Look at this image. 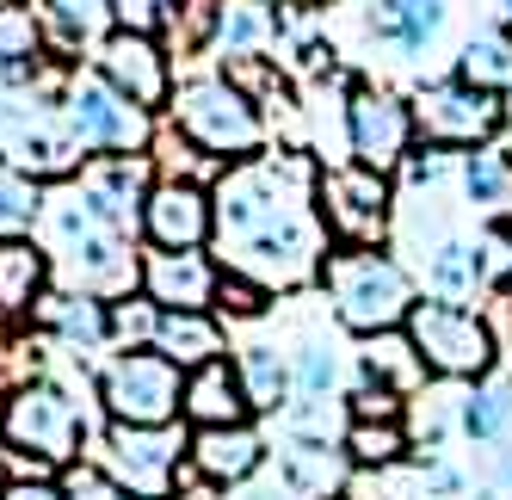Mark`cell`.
<instances>
[{
    "label": "cell",
    "mask_w": 512,
    "mask_h": 500,
    "mask_svg": "<svg viewBox=\"0 0 512 500\" xmlns=\"http://www.w3.org/2000/svg\"><path fill=\"white\" fill-rule=\"evenodd\" d=\"M186 445H192V426L173 420V426H124V420H105L93 433V451L105 470L124 482V494H173L179 470H186Z\"/></svg>",
    "instance_id": "8"
},
{
    "label": "cell",
    "mask_w": 512,
    "mask_h": 500,
    "mask_svg": "<svg viewBox=\"0 0 512 500\" xmlns=\"http://www.w3.org/2000/svg\"><path fill=\"white\" fill-rule=\"evenodd\" d=\"M340 500H352V494H340Z\"/></svg>",
    "instance_id": "51"
},
{
    "label": "cell",
    "mask_w": 512,
    "mask_h": 500,
    "mask_svg": "<svg viewBox=\"0 0 512 500\" xmlns=\"http://www.w3.org/2000/svg\"><path fill=\"white\" fill-rule=\"evenodd\" d=\"M167 124L198 142V149L216 161V167H235V161H253L266 155V112L253 105L223 68H198V75H179L173 87V105H167Z\"/></svg>",
    "instance_id": "4"
},
{
    "label": "cell",
    "mask_w": 512,
    "mask_h": 500,
    "mask_svg": "<svg viewBox=\"0 0 512 500\" xmlns=\"http://www.w3.org/2000/svg\"><path fill=\"white\" fill-rule=\"evenodd\" d=\"M179 420H186V426H241V420H260L253 402H247L241 371H235V352L186 371V408H179Z\"/></svg>",
    "instance_id": "20"
},
{
    "label": "cell",
    "mask_w": 512,
    "mask_h": 500,
    "mask_svg": "<svg viewBox=\"0 0 512 500\" xmlns=\"http://www.w3.org/2000/svg\"><path fill=\"white\" fill-rule=\"evenodd\" d=\"M414 149H420L414 99H401L395 87H377V81H352V93H346V161L395 180Z\"/></svg>",
    "instance_id": "9"
},
{
    "label": "cell",
    "mask_w": 512,
    "mask_h": 500,
    "mask_svg": "<svg viewBox=\"0 0 512 500\" xmlns=\"http://www.w3.org/2000/svg\"><path fill=\"white\" fill-rule=\"evenodd\" d=\"M278 476L290 482L297 500H340L352 482V457L340 445H303V439H284L278 451Z\"/></svg>",
    "instance_id": "24"
},
{
    "label": "cell",
    "mask_w": 512,
    "mask_h": 500,
    "mask_svg": "<svg viewBox=\"0 0 512 500\" xmlns=\"http://www.w3.org/2000/svg\"><path fill=\"white\" fill-rule=\"evenodd\" d=\"M321 291H327V309L346 334H383V328H401L408 309L420 303L414 291V272L395 247H334L321 266Z\"/></svg>",
    "instance_id": "3"
},
{
    "label": "cell",
    "mask_w": 512,
    "mask_h": 500,
    "mask_svg": "<svg viewBox=\"0 0 512 500\" xmlns=\"http://www.w3.org/2000/svg\"><path fill=\"white\" fill-rule=\"evenodd\" d=\"M7 482H13V451L0 445V494H7Z\"/></svg>",
    "instance_id": "45"
},
{
    "label": "cell",
    "mask_w": 512,
    "mask_h": 500,
    "mask_svg": "<svg viewBox=\"0 0 512 500\" xmlns=\"http://www.w3.org/2000/svg\"><path fill=\"white\" fill-rule=\"evenodd\" d=\"M155 334H161V303H149V297H118L112 303V352H136V346H155Z\"/></svg>",
    "instance_id": "37"
},
{
    "label": "cell",
    "mask_w": 512,
    "mask_h": 500,
    "mask_svg": "<svg viewBox=\"0 0 512 500\" xmlns=\"http://www.w3.org/2000/svg\"><path fill=\"white\" fill-rule=\"evenodd\" d=\"M50 284H56V260L38 235L0 241V321H31Z\"/></svg>",
    "instance_id": "21"
},
{
    "label": "cell",
    "mask_w": 512,
    "mask_h": 500,
    "mask_svg": "<svg viewBox=\"0 0 512 500\" xmlns=\"http://www.w3.org/2000/svg\"><path fill=\"white\" fill-rule=\"evenodd\" d=\"M340 451L352 457V470H401V463L414 457L408 414H401V420H352Z\"/></svg>",
    "instance_id": "29"
},
{
    "label": "cell",
    "mask_w": 512,
    "mask_h": 500,
    "mask_svg": "<svg viewBox=\"0 0 512 500\" xmlns=\"http://www.w3.org/2000/svg\"><path fill=\"white\" fill-rule=\"evenodd\" d=\"M463 204H475L488 223H512V155H500L494 142L488 149L463 155Z\"/></svg>",
    "instance_id": "28"
},
{
    "label": "cell",
    "mask_w": 512,
    "mask_h": 500,
    "mask_svg": "<svg viewBox=\"0 0 512 500\" xmlns=\"http://www.w3.org/2000/svg\"><path fill=\"white\" fill-rule=\"evenodd\" d=\"M290 371H297V396H340V352L321 334H303L290 352Z\"/></svg>",
    "instance_id": "35"
},
{
    "label": "cell",
    "mask_w": 512,
    "mask_h": 500,
    "mask_svg": "<svg viewBox=\"0 0 512 500\" xmlns=\"http://www.w3.org/2000/svg\"><path fill=\"white\" fill-rule=\"evenodd\" d=\"M216 284H223V260H210V247H142V297L161 309H216Z\"/></svg>",
    "instance_id": "15"
},
{
    "label": "cell",
    "mask_w": 512,
    "mask_h": 500,
    "mask_svg": "<svg viewBox=\"0 0 512 500\" xmlns=\"http://www.w3.org/2000/svg\"><path fill=\"white\" fill-rule=\"evenodd\" d=\"M494 494H512V445H500L494 451V482H488Z\"/></svg>",
    "instance_id": "44"
},
{
    "label": "cell",
    "mask_w": 512,
    "mask_h": 500,
    "mask_svg": "<svg viewBox=\"0 0 512 500\" xmlns=\"http://www.w3.org/2000/svg\"><path fill=\"white\" fill-rule=\"evenodd\" d=\"M451 75L469 81V87L506 93V87H512V38H506V31H475V38L463 44V56H457Z\"/></svg>",
    "instance_id": "33"
},
{
    "label": "cell",
    "mask_w": 512,
    "mask_h": 500,
    "mask_svg": "<svg viewBox=\"0 0 512 500\" xmlns=\"http://www.w3.org/2000/svg\"><path fill=\"white\" fill-rule=\"evenodd\" d=\"M303 7H327V0H303Z\"/></svg>",
    "instance_id": "50"
},
{
    "label": "cell",
    "mask_w": 512,
    "mask_h": 500,
    "mask_svg": "<svg viewBox=\"0 0 512 500\" xmlns=\"http://www.w3.org/2000/svg\"><path fill=\"white\" fill-rule=\"evenodd\" d=\"M44 180H31L25 167L0 161V241L13 235H38V217H44Z\"/></svg>",
    "instance_id": "32"
},
{
    "label": "cell",
    "mask_w": 512,
    "mask_h": 500,
    "mask_svg": "<svg viewBox=\"0 0 512 500\" xmlns=\"http://www.w3.org/2000/svg\"><path fill=\"white\" fill-rule=\"evenodd\" d=\"M167 0H105V19L112 31H161Z\"/></svg>",
    "instance_id": "41"
},
{
    "label": "cell",
    "mask_w": 512,
    "mask_h": 500,
    "mask_svg": "<svg viewBox=\"0 0 512 500\" xmlns=\"http://www.w3.org/2000/svg\"><path fill=\"white\" fill-rule=\"evenodd\" d=\"M0 500H68V494H62L56 470H13V482H7Z\"/></svg>",
    "instance_id": "42"
},
{
    "label": "cell",
    "mask_w": 512,
    "mask_h": 500,
    "mask_svg": "<svg viewBox=\"0 0 512 500\" xmlns=\"http://www.w3.org/2000/svg\"><path fill=\"white\" fill-rule=\"evenodd\" d=\"M346 414H352V420H401V414H408V402L389 396V389H377V383H352Z\"/></svg>",
    "instance_id": "40"
},
{
    "label": "cell",
    "mask_w": 512,
    "mask_h": 500,
    "mask_svg": "<svg viewBox=\"0 0 512 500\" xmlns=\"http://www.w3.org/2000/svg\"><path fill=\"white\" fill-rule=\"evenodd\" d=\"M272 303H278V297L266 291L260 278H247V272H229V266H223V284H216V315H223L229 328H235V321H266Z\"/></svg>",
    "instance_id": "36"
},
{
    "label": "cell",
    "mask_w": 512,
    "mask_h": 500,
    "mask_svg": "<svg viewBox=\"0 0 512 500\" xmlns=\"http://www.w3.org/2000/svg\"><path fill=\"white\" fill-rule=\"evenodd\" d=\"M463 396H469V383H445V377H432L420 396L408 402V433H414V451H420V457L445 451V445L463 433Z\"/></svg>",
    "instance_id": "26"
},
{
    "label": "cell",
    "mask_w": 512,
    "mask_h": 500,
    "mask_svg": "<svg viewBox=\"0 0 512 500\" xmlns=\"http://www.w3.org/2000/svg\"><path fill=\"white\" fill-rule=\"evenodd\" d=\"M7 7H19V0H0V13H7Z\"/></svg>",
    "instance_id": "49"
},
{
    "label": "cell",
    "mask_w": 512,
    "mask_h": 500,
    "mask_svg": "<svg viewBox=\"0 0 512 500\" xmlns=\"http://www.w3.org/2000/svg\"><path fill=\"white\" fill-rule=\"evenodd\" d=\"M93 396L105 420L124 426H173L186 408V371L167 352L136 346V352H105V365L93 371Z\"/></svg>",
    "instance_id": "6"
},
{
    "label": "cell",
    "mask_w": 512,
    "mask_h": 500,
    "mask_svg": "<svg viewBox=\"0 0 512 500\" xmlns=\"http://www.w3.org/2000/svg\"><path fill=\"white\" fill-rule=\"evenodd\" d=\"M155 38L173 50V62H192L216 50V0H167Z\"/></svg>",
    "instance_id": "31"
},
{
    "label": "cell",
    "mask_w": 512,
    "mask_h": 500,
    "mask_svg": "<svg viewBox=\"0 0 512 500\" xmlns=\"http://www.w3.org/2000/svg\"><path fill=\"white\" fill-rule=\"evenodd\" d=\"M358 19H364V38L383 44L395 62H414L432 50V38L445 31L451 7L445 0H358Z\"/></svg>",
    "instance_id": "18"
},
{
    "label": "cell",
    "mask_w": 512,
    "mask_h": 500,
    "mask_svg": "<svg viewBox=\"0 0 512 500\" xmlns=\"http://www.w3.org/2000/svg\"><path fill=\"white\" fill-rule=\"evenodd\" d=\"M223 500H297V494H290V482H284V476H278V482H260V476H253V482L229 488Z\"/></svg>",
    "instance_id": "43"
},
{
    "label": "cell",
    "mask_w": 512,
    "mask_h": 500,
    "mask_svg": "<svg viewBox=\"0 0 512 500\" xmlns=\"http://www.w3.org/2000/svg\"><path fill=\"white\" fill-rule=\"evenodd\" d=\"M149 161H155V173H167V180H204V186H216V167L198 142H186L167 118H161V130H155V142H149Z\"/></svg>",
    "instance_id": "34"
},
{
    "label": "cell",
    "mask_w": 512,
    "mask_h": 500,
    "mask_svg": "<svg viewBox=\"0 0 512 500\" xmlns=\"http://www.w3.org/2000/svg\"><path fill=\"white\" fill-rule=\"evenodd\" d=\"M475 260H482L488 291H506L512 284V223H488L482 235H475Z\"/></svg>",
    "instance_id": "39"
},
{
    "label": "cell",
    "mask_w": 512,
    "mask_h": 500,
    "mask_svg": "<svg viewBox=\"0 0 512 500\" xmlns=\"http://www.w3.org/2000/svg\"><path fill=\"white\" fill-rule=\"evenodd\" d=\"M62 112L81 130L87 155H149V142L161 130V118L142 112L136 99H124L99 68H75V81L62 93Z\"/></svg>",
    "instance_id": "10"
},
{
    "label": "cell",
    "mask_w": 512,
    "mask_h": 500,
    "mask_svg": "<svg viewBox=\"0 0 512 500\" xmlns=\"http://www.w3.org/2000/svg\"><path fill=\"white\" fill-rule=\"evenodd\" d=\"M235 371L247 383V402L260 420H278L290 402H297V371H290V352L272 340H241L235 346Z\"/></svg>",
    "instance_id": "23"
},
{
    "label": "cell",
    "mask_w": 512,
    "mask_h": 500,
    "mask_svg": "<svg viewBox=\"0 0 512 500\" xmlns=\"http://www.w3.org/2000/svg\"><path fill=\"white\" fill-rule=\"evenodd\" d=\"M93 68H99V75L112 81L124 99H136L142 112L167 118L173 87H179V68H173V50L155 38V31H99Z\"/></svg>",
    "instance_id": "12"
},
{
    "label": "cell",
    "mask_w": 512,
    "mask_h": 500,
    "mask_svg": "<svg viewBox=\"0 0 512 500\" xmlns=\"http://www.w3.org/2000/svg\"><path fill=\"white\" fill-rule=\"evenodd\" d=\"M395 180L358 161H321L315 173V210L334 247H389L395 241Z\"/></svg>",
    "instance_id": "5"
},
{
    "label": "cell",
    "mask_w": 512,
    "mask_h": 500,
    "mask_svg": "<svg viewBox=\"0 0 512 500\" xmlns=\"http://www.w3.org/2000/svg\"><path fill=\"white\" fill-rule=\"evenodd\" d=\"M31 328H38L56 352H68V359L112 352V303H99V297H87V291H62V284H50V291L38 297V309H31Z\"/></svg>",
    "instance_id": "16"
},
{
    "label": "cell",
    "mask_w": 512,
    "mask_h": 500,
    "mask_svg": "<svg viewBox=\"0 0 512 500\" xmlns=\"http://www.w3.org/2000/svg\"><path fill=\"white\" fill-rule=\"evenodd\" d=\"M7 414V451H13V470H68L93 451V420L87 402L75 396L56 365L44 377H31L13 389V402L0 408Z\"/></svg>",
    "instance_id": "2"
},
{
    "label": "cell",
    "mask_w": 512,
    "mask_h": 500,
    "mask_svg": "<svg viewBox=\"0 0 512 500\" xmlns=\"http://www.w3.org/2000/svg\"><path fill=\"white\" fill-rule=\"evenodd\" d=\"M500 7H506V38H512V0H500Z\"/></svg>",
    "instance_id": "46"
},
{
    "label": "cell",
    "mask_w": 512,
    "mask_h": 500,
    "mask_svg": "<svg viewBox=\"0 0 512 500\" xmlns=\"http://www.w3.org/2000/svg\"><path fill=\"white\" fill-rule=\"evenodd\" d=\"M142 247H167V254H186V247H210L216 241V198L204 180H161L142 198V223H136Z\"/></svg>",
    "instance_id": "13"
},
{
    "label": "cell",
    "mask_w": 512,
    "mask_h": 500,
    "mask_svg": "<svg viewBox=\"0 0 512 500\" xmlns=\"http://www.w3.org/2000/svg\"><path fill=\"white\" fill-rule=\"evenodd\" d=\"M284 38L278 0H216V56H266Z\"/></svg>",
    "instance_id": "25"
},
{
    "label": "cell",
    "mask_w": 512,
    "mask_h": 500,
    "mask_svg": "<svg viewBox=\"0 0 512 500\" xmlns=\"http://www.w3.org/2000/svg\"><path fill=\"white\" fill-rule=\"evenodd\" d=\"M414 124H420V142L426 149H488V142L506 130V99L488 93V87H469L457 75L445 81H426L414 93Z\"/></svg>",
    "instance_id": "11"
},
{
    "label": "cell",
    "mask_w": 512,
    "mask_h": 500,
    "mask_svg": "<svg viewBox=\"0 0 512 500\" xmlns=\"http://www.w3.org/2000/svg\"><path fill=\"white\" fill-rule=\"evenodd\" d=\"M155 352H167V359L179 371H198L210 359H229V321L216 309H161V334H155Z\"/></svg>",
    "instance_id": "22"
},
{
    "label": "cell",
    "mask_w": 512,
    "mask_h": 500,
    "mask_svg": "<svg viewBox=\"0 0 512 500\" xmlns=\"http://www.w3.org/2000/svg\"><path fill=\"white\" fill-rule=\"evenodd\" d=\"M0 445H7V414H0Z\"/></svg>",
    "instance_id": "48"
},
{
    "label": "cell",
    "mask_w": 512,
    "mask_h": 500,
    "mask_svg": "<svg viewBox=\"0 0 512 500\" xmlns=\"http://www.w3.org/2000/svg\"><path fill=\"white\" fill-rule=\"evenodd\" d=\"M420 278H426V297H445V303H475L488 291V284H482V260H475V241H463V235L438 241L432 254L420 260Z\"/></svg>",
    "instance_id": "27"
},
{
    "label": "cell",
    "mask_w": 512,
    "mask_h": 500,
    "mask_svg": "<svg viewBox=\"0 0 512 500\" xmlns=\"http://www.w3.org/2000/svg\"><path fill=\"white\" fill-rule=\"evenodd\" d=\"M352 359H358V383H377V389H389V396H401V402H414L432 383V371H426V359H420V346H414L408 328L364 334Z\"/></svg>",
    "instance_id": "19"
},
{
    "label": "cell",
    "mask_w": 512,
    "mask_h": 500,
    "mask_svg": "<svg viewBox=\"0 0 512 500\" xmlns=\"http://www.w3.org/2000/svg\"><path fill=\"white\" fill-rule=\"evenodd\" d=\"M463 439L469 445H512V377H482L463 396Z\"/></svg>",
    "instance_id": "30"
},
{
    "label": "cell",
    "mask_w": 512,
    "mask_h": 500,
    "mask_svg": "<svg viewBox=\"0 0 512 500\" xmlns=\"http://www.w3.org/2000/svg\"><path fill=\"white\" fill-rule=\"evenodd\" d=\"M56 482H62V494H68V500H130V494H124V482L105 470L99 457L68 463V470H56Z\"/></svg>",
    "instance_id": "38"
},
{
    "label": "cell",
    "mask_w": 512,
    "mask_h": 500,
    "mask_svg": "<svg viewBox=\"0 0 512 500\" xmlns=\"http://www.w3.org/2000/svg\"><path fill=\"white\" fill-rule=\"evenodd\" d=\"M401 328L414 334L426 371L445 377V383H482V377H494V365H500V340H494V328H488V315H475L469 303L420 297Z\"/></svg>",
    "instance_id": "7"
},
{
    "label": "cell",
    "mask_w": 512,
    "mask_h": 500,
    "mask_svg": "<svg viewBox=\"0 0 512 500\" xmlns=\"http://www.w3.org/2000/svg\"><path fill=\"white\" fill-rule=\"evenodd\" d=\"M266 457H272V439L253 420H241V426H192V445H186V463L223 494L260 476Z\"/></svg>",
    "instance_id": "17"
},
{
    "label": "cell",
    "mask_w": 512,
    "mask_h": 500,
    "mask_svg": "<svg viewBox=\"0 0 512 500\" xmlns=\"http://www.w3.org/2000/svg\"><path fill=\"white\" fill-rule=\"evenodd\" d=\"M130 500H173V494H130Z\"/></svg>",
    "instance_id": "47"
},
{
    "label": "cell",
    "mask_w": 512,
    "mask_h": 500,
    "mask_svg": "<svg viewBox=\"0 0 512 500\" xmlns=\"http://www.w3.org/2000/svg\"><path fill=\"white\" fill-rule=\"evenodd\" d=\"M75 180H81V192H87V204L99 210L105 229L142 241V235H136V223H142V198H149V186L161 180L149 155H93V161L75 173Z\"/></svg>",
    "instance_id": "14"
},
{
    "label": "cell",
    "mask_w": 512,
    "mask_h": 500,
    "mask_svg": "<svg viewBox=\"0 0 512 500\" xmlns=\"http://www.w3.org/2000/svg\"><path fill=\"white\" fill-rule=\"evenodd\" d=\"M315 161L309 149H266L253 161H235L216 173V241L210 254L229 272L260 278L272 297L321 284V266L334 241L315 210Z\"/></svg>",
    "instance_id": "1"
}]
</instances>
